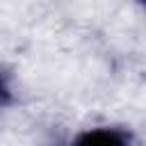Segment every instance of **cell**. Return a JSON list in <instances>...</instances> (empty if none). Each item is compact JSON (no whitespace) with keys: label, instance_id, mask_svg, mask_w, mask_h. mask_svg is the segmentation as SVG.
<instances>
[{"label":"cell","instance_id":"cell-3","mask_svg":"<svg viewBox=\"0 0 146 146\" xmlns=\"http://www.w3.org/2000/svg\"><path fill=\"white\" fill-rule=\"evenodd\" d=\"M139 2H141V7H144V9H146V0H139Z\"/></svg>","mask_w":146,"mask_h":146},{"label":"cell","instance_id":"cell-2","mask_svg":"<svg viewBox=\"0 0 146 146\" xmlns=\"http://www.w3.org/2000/svg\"><path fill=\"white\" fill-rule=\"evenodd\" d=\"M11 96H14V91H11V78H9V73L0 66V107L9 105V103H11Z\"/></svg>","mask_w":146,"mask_h":146},{"label":"cell","instance_id":"cell-1","mask_svg":"<svg viewBox=\"0 0 146 146\" xmlns=\"http://www.w3.org/2000/svg\"><path fill=\"white\" fill-rule=\"evenodd\" d=\"M71 146H132V135L125 128L116 125H98L82 130Z\"/></svg>","mask_w":146,"mask_h":146}]
</instances>
